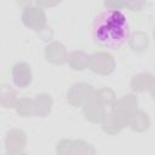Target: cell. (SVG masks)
<instances>
[{"mask_svg": "<svg viewBox=\"0 0 155 155\" xmlns=\"http://www.w3.org/2000/svg\"><path fill=\"white\" fill-rule=\"evenodd\" d=\"M130 35L131 24L128 16L121 10H104L93 19L92 36L99 46L116 50L128 41Z\"/></svg>", "mask_w": 155, "mask_h": 155, "instance_id": "obj_1", "label": "cell"}]
</instances>
